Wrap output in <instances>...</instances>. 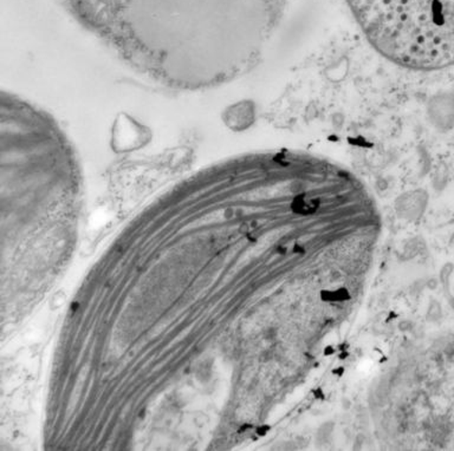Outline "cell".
<instances>
[{"label":"cell","instance_id":"6da1fadb","mask_svg":"<svg viewBox=\"0 0 454 451\" xmlns=\"http://www.w3.org/2000/svg\"><path fill=\"white\" fill-rule=\"evenodd\" d=\"M137 73L163 87H219L257 66L286 0H60Z\"/></svg>","mask_w":454,"mask_h":451},{"label":"cell","instance_id":"7a4b0ae2","mask_svg":"<svg viewBox=\"0 0 454 451\" xmlns=\"http://www.w3.org/2000/svg\"><path fill=\"white\" fill-rule=\"evenodd\" d=\"M365 38L413 70L454 66V0H347Z\"/></svg>","mask_w":454,"mask_h":451},{"label":"cell","instance_id":"3957f363","mask_svg":"<svg viewBox=\"0 0 454 451\" xmlns=\"http://www.w3.org/2000/svg\"><path fill=\"white\" fill-rule=\"evenodd\" d=\"M151 137L147 128L129 116L121 115L113 127L112 147L115 152H130L145 147Z\"/></svg>","mask_w":454,"mask_h":451}]
</instances>
